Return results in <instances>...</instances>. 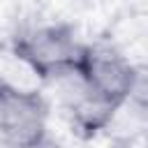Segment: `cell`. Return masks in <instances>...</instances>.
Masks as SVG:
<instances>
[{
	"label": "cell",
	"mask_w": 148,
	"mask_h": 148,
	"mask_svg": "<svg viewBox=\"0 0 148 148\" xmlns=\"http://www.w3.org/2000/svg\"><path fill=\"white\" fill-rule=\"evenodd\" d=\"M86 42L76 37L69 23H46L30 28L14 37V56L39 79L51 81L60 76H72Z\"/></svg>",
	"instance_id": "1"
},
{
	"label": "cell",
	"mask_w": 148,
	"mask_h": 148,
	"mask_svg": "<svg viewBox=\"0 0 148 148\" xmlns=\"http://www.w3.org/2000/svg\"><path fill=\"white\" fill-rule=\"evenodd\" d=\"M134 62L111 42L86 44L74 69L79 86L111 109H123L130 102L134 86Z\"/></svg>",
	"instance_id": "2"
},
{
	"label": "cell",
	"mask_w": 148,
	"mask_h": 148,
	"mask_svg": "<svg viewBox=\"0 0 148 148\" xmlns=\"http://www.w3.org/2000/svg\"><path fill=\"white\" fill-rule=\"evenodd\" d=\"M49 139V104L37 90L0 81V146L44 148Z\"/></svg>",
	"instance_id": "3"
},
{
	"label": "cell",
	"mask_w": 148,
	"mask_h": 148,
	"mask_svg": "<svg viewBox=\"0 0 148 148\" xmlns=\"http://www.w3.org/2000/svg\"><path fill=\"white\" fill-rule=\"evenodd\" d=\"M134 86L130 95V104H134L139 111L148 113V62L134 65Z\"/></svg>",
	"instance_id": "4"
}]
</instances>
